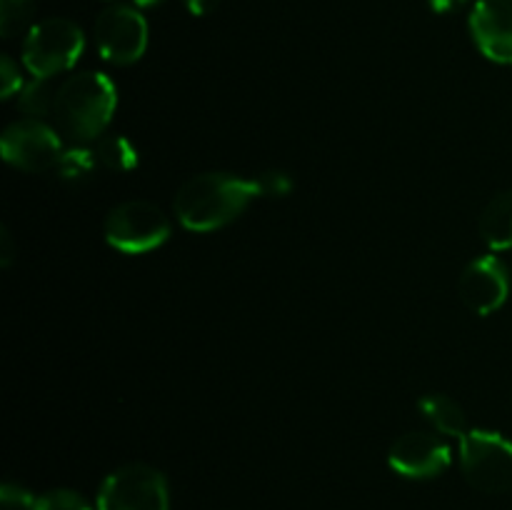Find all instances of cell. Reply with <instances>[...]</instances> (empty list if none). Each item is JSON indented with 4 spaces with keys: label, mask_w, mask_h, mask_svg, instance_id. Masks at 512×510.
I'll return each instance as SVG.
<instances>
[{
    "label": "cell",
    "mask_w": 512,
    "mask_h": 510,
    "mask_svg": "<svg viewBox=\"0 0 512 510\" xmlns=\"http://www.w3.org/2000/svg\"><path fill=\"white\" fill-rule=\"evenodd\" d=\"M258 195L255 180L230 173H200L180 185L173 208L185 228L208 233L233 223Z\"/></svg>",
    "instance_id": "cell-1"
},
{
    "label": "cell",
    "mask_w": 512,
    "mask_h": 510,
    "mask_svg": "<svg viewBox=\"0 0 512 510\" xmlns=\"http://www.w3.org/2000/svg\"><path fill=\"white\" fill-rule=\"evenodd\" d=\"M118 93L108 75L83 70L58 85L53 123L73 145H88L105 133L115 113Z\"/></svg>",
    "instance_id": "cell-2"
},
{
    "label": "cell",
    "mask_w": 512,
    "mask_h": 510,
    "mask_svg": "<svg viewBox=\"0 0 512 510\" xmlns=\"http://www.w3.org/2000/svg\"><path fill=\"white\" fill-rule=\"evenodd\" d=\"M85 50L80 25L68 18H45L28 30L23 43V63L35 78H53L73 68Z\"/></svg>",
    "instance_id": "cell-3"
},
{
    "label": "cell",
    "mask_w": 512,
    "mask_h": 510,
    "mask_svg": "<svg viewBox=\"0 0 512 510\" xmlns=\"http://www.w3.org/2000/svg\"><path fill=\"white\" fill-rule=\"evenodd\" d=\"M460 465L475 490L490 495L512 490V440L493 430H468L460 438Z\"/></svg>",
    "instance_id": "cell-4"
},
{
    "label": "cell",
    "mask_w": 512,
    "mask_h": 510,
    "mask_svg": "<svg viewBox=\"0 0 512 510\" xmlns=\"http://www.w3.org/2000/svg\"><path fill=\"white\" fill-rule=\"evenodd\" d=\"M98 510H170L168 480L145 463L120 465L98 490Z\"/></svg>",
    "instance_id": "cell-5"
},
{
    "label": "cell",
    "mask_w": 512,
    "mask_h": 510,
    "mask_svg": "<svg viewBox=\"0 0 512 510\" xmlns=\"http://www.w3.org/2000/svg\"><path fill=\"white\" fill-rule=\"evenodd\" d=\"M170 238V220L148 200H128L115 205L105 218V240L128 255L148 253Z\"/></svg>",
    "instance_id": "cell-6"
},
{
    "label": "cell",
    "mask_w": 512,
    "mask_h": 510,
    "mask_svg": "<svg viewBox=\"0 0 512 510\" xmlns=\"http://www.w3.org/2000/svg\"><path fill=\"white\" fill-rule=\"evenodd\" d=\"M3 160L13 168L25 170V173H40L58 165L63 150L58 130L45 120L25 118L15 120L5 128L3 140H0Z\"/></svg>",
    "instance_id": "cell-7"
},
{
    "label": "cell",
    "mask_w": 512,
    "mask_h": 510,
    "mask_svg": "<svg viewBox=\"0 0 512 510\" xmlns=\"http://www.w3.org/2000/svg\"><path fill=\"white\" fill-rule=\"evenodd\" d=\"M95 45L100 58L113 65H130L148 48V23L138 8L110 5L95 20Z\"/></svg>",
    "instance_id": "cell-8"
},
{
    "label": "cell",
    "mask_w": 512,
    "mask_h": 510,
    "mask_svg": "<svg viewBox=\"0 0 512 510\" xmlns=\"http://www.w3.org/2000/svg\"><path fill=\"white\" fill-rule=\"evenodd\" d=\"M450 448L445 440L438 435L423 433V430H413L405 433L390 445L388 463L403 478L425 480L435 478V475L445 473L450 468Z\"/></svg>",
    "instance_id": "cell-9"
},
{
    "label": "cell",
    "mask_w": 512,
    "mask_h": 510,
    "mask_svg": "<svg viewBox=\"0 0 512 510\" xmlns=\"http://www.w3.org/2000/svg\"><path fill=\"white\" fill-rule=\"evenodd\" d=\"M460 300L478 315H490L508 300L510 278L495 255H480L460 275Z\"/></svg>",
    "instance_id": "cell-10"
},
{
    "label": "cell",
    "mask_w": 512,
    "mask_h": 510,
    "mask_svg": "<svg viewBox=\"0 0 512 510\" xmlns=\"http://www.w3.org/2000/svg\"><path fill=\"white\" fill-rule=\"evenodd\" d=\"M470 35L485 58L512 65V0H478L470 13Z\"/></svg>",
    "instance_id": "cell-11"
},
{
    "label": "cell",
    "mask_w": 512,
    "mask_h": 510,
    "mask_svg": "<svg viewBox=\"0 0 512 510\" xmlns=\"http://www.w3.org/2000/svg\"><path fill=\"white\" fill-rule=\"evenodd\" d=\"M480 238L490 250L512 248V190L498 193L480 213Z\"/></svg>",
    "instance_id": "cell-12"
},
{
    "label": "cell",
    "mask_w": 512,
    "mask_h": 510,
    "mask_svg": "<svg viewBox=\"0 0 512 510\" xmlns=\"http://www.w3.org/2000/svg\"><path fill=\"white\" fill-rule=\"evenodd\" d=\"M420 413L425 415L430 425H433L438 433L453 435V438H463L468 433V418H465V410L455 403L453 398L443 393H428L420 398L418 403Z\"/></svg>",
    "instance_id": "cell-13"
},
{
    "label": "cell",
    "mask_w": 512,
    "mask_h": 510,
    "mask_svg": "<svg viewBox=\"0 0 512 510\" xmlns=\"http://www.w3.org/2000/svg\"><path fill=\"white\" fill-rule=\"evenodd\" d=\"M93 153L98 165L115 173H128L138 165V150L125 135H100L93 145Z\"/></svg>",
    "instance_id": "cell-14"
},
{
    "label": "cell",
    "mask_w": 512,
    "mask_h": 510,
    "mask_svg": "<svg viewBox=\"0 0 512 510\" xmlns=\"http://www.w3.org/2000/svg\"><path fill=\"white\" fill-rule=\"evenodd\" d=\"M55 95H58V88L48 78H33L18 93V110H23L28 118H48L53 115Z\"/></svg>",
    "instance_id": "cell-15"
},
{
    "label": "cell",
    "mask_w": 512,
    "mask_h": 510,
    "mask_svg": "<svg viewBox=\"0 0 512 510\" xmlns=\"http://www.w3.org/2000/svg\"><path fill=\"white\" fill-rule=\"evenodd\" d=\"M95 168H98V160H95L93 148H88V145H73V148H68L60 155L58 165L53 170L58 175V180H63V183L80 185L85 180H90Z\"/></svg>",
    "instance_id": "cell-16"
},
{
    "label": "cell",
    "mask_w": 512,
    "mask_h": 510,
    "mask_svg": "<svg viewBox=\"0 0 512 510\" xmlns=\"http://www.w3.org/2000/svg\"><path fill=\"white\" fill-rule=\"evenodd\" d=\"M35 13V0H0V35L13 38L23 33Z\"/></svg>",
    "instance_id": "cell-17"
},
{
    "label": "cell",
    "mask_w": 512,
    "mask_h": 510,
    "mask_svg": "<svg viewBox=\"0 0 512 510\" xmlns=\"http://www.w3.org/2000/svg\"><path fill=\"white\" fill-rule=\"evenodd\" d=\"M33 510H98L88 503L80 493L70 488H55L35 500Z\"/></svg>",
    "instance_id": "cell-18"
},
{
    "label": "cell",
    "mask_w": 512,
    "mask_h": 510,
    "mask_svg": "<svg viewBox=\"0 0 512 510\" xmlns=\"http://www.w3.org/2000/svg\"><path fill=\"white\" fill-rule=\"evenodd\" d=\"M260 195H268V198H285V195L293 193V178H290L285 170H265L255 178Z\"/></svg>",
    "instance_id": "cell-19"
},
{
    "label": "cell",
    "mask_w": 512,
    "mask_h": 510,
    "mask_svg": "<svg viewBox=\"0 0 512 510\" xmlns=\"http://www.w3.org/2000/svg\"><path fill=\"white\" fill-rule=\"evenodd\" d=\"M35 495L28 488L18 483H5L0 488V503L3 510H33L35 508Z\"/></svg>",
    "instance_id": "cell-20"
},
{
    "label": "cell",
    "mask_w": 512,
    "mask_h": 510,
    "mask_svg": "<svg viewBox=\"0 0 512 510\" xmlns=\"http://www.w3.org/2000/svg\"><path fill=\"white\" fill-rule=\"evenodd\" d=\"M0 80H3V98H13L15 93L23 90V75H20V68L15 65V60L10 55H3L0 58Z\"/></svg>",
    "instance_id": "cell-21"
},
{
    "label": "cell",
    "mask_w": 512,
    "mask_h": 510,
    "mask_svg": "<svg viewBox=\"0 0 512 510\" xmlns=\"http://www.w3.org/2000/svg\"><path fill=\"white\" fill-rule=\"evenodd\" d=\"M10 263H13V238H10L8 230L3 228V233H0V265L8 268Z\"/></svg>",
    "instance_id": "cell-22"
},
{
    "label": "cell",
    "mask_w": 512,
    "mask_h": 510,
    "mask_svg": "<svg viewBox=\"0 0 512 510\" xmlns=\"http://www.w3.org/2000/svg\"><path fill=\"white\" fill-rule=\"evenodd\" d=\"M220 0H185V5H188V10L193 15H208L213 13L215 8H218Z\"/></svg>",
    "instance_id": "cell-23"
},
{
    "label": "cell",
    "mask_w": 512,
    "mask_h": 510,
    "mask_svg": "<svg viewBox=\"0 0 512 510\" xmlns=\"http://www.w3.org/2000/svg\"><path fill=\"white\" fill-rule=\"evenodd\" d=\"M465 0H430V8L435 10V13H450V10L460 8Z\"/></svg>",
    "instance_id": "cell-24"
},
{
    "label": "cell",
    "mask_w": 512,
    "mask_h": 510,
    "mask_svg": "<svg viewBox=\"0 0 512 510\" xmlns=\"http://www.w3.org/2000/svg\"><path fill=\"white\" fill-rule=\"evenodd\" d=\"M133 3L138 5V8H155V5L165 3V0H133Z\"/></svg>",
    "instance_id": "cell-25"
}]
</instances>
